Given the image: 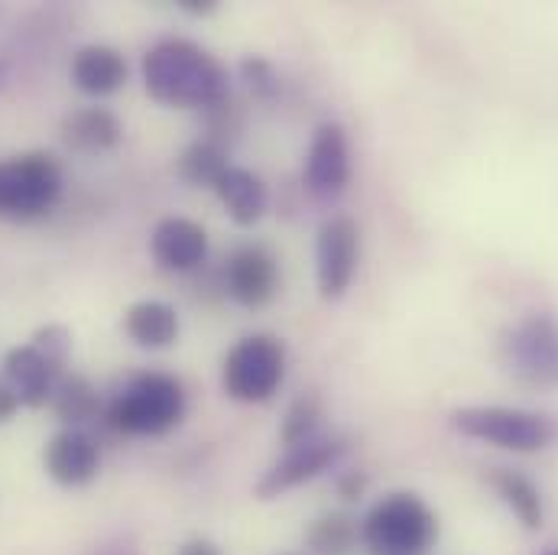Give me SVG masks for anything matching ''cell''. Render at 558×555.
Listing matches in <instances>:
<instances>
[{"label": "cell", "mask_w": 558, "mask_h": 555, "mask_svg": "<svg viewBox=\"0 0 558 555\" xmlns=\"http://www.w3.org/2000/svg\"><path fill=\"white\" fill-rule=\"evenodd\" d=\"M143 88L156 105L179 111H211L231 98L228 65L192 39H159L140 62Z\"/></svg>", "instance_id": "obj_1"}, {"label": "cell", "mask_w": 558, "mask_h": 555, "mask_svg": "<svg viewBox=\"0 0 558 555\" xmlns=\"http://www.w3.org/2000/svg\"><path fill=\"white\" fill-rule=\"evenodd\" d=\"M189 397L179 377L166 371L131 374L105 403L101 425L124 438H159L182 425Z\"/></svg>", "instance_id": "obj_2"}, {"label": "cell", "mask_w": 558, "mask_h": 555, "mask_svg": "<svg viewBox=\"0 0 558 555\" xmlns=\"http://www.w3.org/2000/svg\"><path fill=\"white\" fill-rule=\"evenodd\" d=\"M504 374L533 394L558 390V315L536 309L510 322L497 338Z\"/></svg>", "instance_id": "obj_3"}, {"label": "cell", "mask_w": 558, "mask_h": 555, "mask_svg": "<svg viewBox=\"0 0 558 555\" xmlns=\"http://www.w3.org/2000/svg\"><path fill=\"white\" fill-rule=\"evenodd\" d=\"M438 543V514L413 491L380 497L361 520V546L371 555H425Z\"/></svg>", "instance_id": "obj_4"}, {"label": "cell", "mask_w": 558, "mask_h": 555, "mask_svg": "<svg viewBox=\"0 0 558 555\" xmlns=\"http://www.w3.org/2000/svg\"><path fill=\"white\" fill-rule=\"evenodd\" d=\"M65 189L59 156L46 149H26L0 159V221H39L46 218Z\"/></svg>", "instance_id": "obj_5"}, {"label": "cell", "mask_w": 558, "mask_h": 555, "mask_svg": "<svg viewBox=\"0 0 558 555\" xmlns=\"http://www.w3.org/2000/svg\"><path fill=\"white\" fill-rule=\"evenodd\" d=\"M448 425L471 442H484L513 455L546 451L558 438L556 419L520 407H458L451 410Z\"/></svg>", "instance_id": "obj_6"}, {"label": "cell", "mask_w": 558, "mask_h": 555, "mask_svg": "<svg viewBox=\"0 0 558 555\" xmlns=\"http://www.w3.org/2000/svg\"><path fill=\"white\" fill-rule=\"evenodd\" d=\"M286 341L270 331H254L234 341L221 361V390L228 400L244 407L270 403L286 381Z\"/></svg>", "instance_id": "obj_7"}, {"label": "cell", "mask_w": 558, "mask_h": 555, "mask_svg": "<svg viewBox=\"0 0 558 555\" xmlns=\"http://www.w3.org/2000/svg\"><path fill=\"white\" fill-rule=\"evenodd\" d=\"M361 270V228L351 215H331L315 231V289L325 302H341Z\"/></svg>", "instance_id": "obj_8"}, {"label": "cell", "mask_w": 558, "mask_h": 555, "mask_svg": "<svg viewBox=\"0 0 558 555\" xmlns=\"http://www.w3.org/2000/svg\"><path fill=\"white\" fill-rule=\"evenodd\" d=\"M354 176V159H351V140L348 131L338 121H322L305 149L302 162V189L315 202H335L348 192Z\"/></svg>", "instance_id": "obj_9"}, {"label": "cell", "mask_w": 558, "mask_h": 555, "mask_svg": "<svg viewBox=\"0 0 558 555\" xmlns=\"http://www.w3.org/2000/svg\"><path fill=\"white\" fill-rule=\"evenodd\" d=\"M344 451H348V442L341 435H328V432H322L302 445L282 448L279 461L270 464V471H264V478L254 487L257 500H277L282 494L322 478L344 458Z\"/></svg>", "instance_id": "obj_10"}, {"label": "cell", "mask_w": 558, "mask_h": 555, "mask_svg": "<svg viewBox=\"0 0 558 555\" xmlns=\"http://www.w3.org/2000/svg\"><path fill=\"white\" fill-rule=\"evenodd\" d=\"M221 295L241 309H267L279 295L282 274L277 254L264 244H241L225 257L221 267Z\"/></svg>", "instance_id": "obj_11"}, {"label": "cell", "mask_w": 558, "mask_h": 555, "mask_svg": "<svg viewBox=\"0 0 558 555\" xmlns=\"http://www.w3.org/2000/svg\"><path fill=\"white\" fill-rule=\"evenodd\" d=\"M208 254H211V238L192 218L169 215L159 218L149 231V257L166 274H179V277L198 274L208 264Z\"/></svg>", "instance_id": "obj_12"}, {"label": "cell", "mask_w": 558, "mask_h": 555, "mask_svg": "<svg viewBox=\"0 0 558 555\" xmlns=\"http://www.w3.org/2000/svg\"><path fill=\"white\" fill-rule=\"evenodd\" d=\"M43 468L59 487H85L101 471V442L88 429H59L43 448Z\"/></svg>", "instance_id": "obj_13"}, {"label": "cell", "mask_w": 558, "mask_h": 555, "mask_svg": "<svg viewBox=\"0 0 558 555\" xmlns=\"http://www.w3.org/2000/svg\"><path fill=\"white\" fill-rule=\"evenodd\" d=\"M69 72H72V85L82 95L108 98V95H114V92H121L128 85L131 65H128L121 49H114L108 43H88V46L75 49Z\"/></svg>", "instance_id": "obj_14"}, {"label": "cell", "mask_w": 558, "mask_h": 555, "mask_svg": "<svg viewBox=\"0 0 558 555\" xmlns=\"http://www.w3.org/2000/svg\"><path fill=\"white\" fill-rule=\"evenodd\" d=\"M0 367H3L7 387L16 394V400H20L23 410H43V407H49L59 374L46 364V358L29 341L7 348Z\"/></svg>", "instance_id": "obj_15"}, {"label": "cell", "mask_w": 558, "mask_h": 555, "mask_svg": "<svg viewBox=\"0 0 558 555\" xmlns=\"http://www.w3.org/2000/svg\"><path fill=\"white\" fill-rule=\"evenodd\" d=\"M59 137L72 153H111L124 140V124L111 108L101 105H82L62 114L59 121Z\"/></svg>", "instance_id": "obj_16"}, {"label": "cell", "mask_w": 558, "mask_h": 555, "mask_svg": "<svg viewBox=\"0 0 558 555\" xmlns=\"http://www.w3.org/2000/svg\"><path fill=\"white\" fill-rule=\"evenodd\" d=\"M211 192L218 195V202L225 205L228 218L238 228H254L270 212V189H267V182L254 169H244V166L231 162L221 172V179L215 182Z\"/></svg>", "instance_id": "obj_17"}, {"label": "cell", "mask_w": 558, "mask_h": 555, "mask_svg": "<svg viewBox=\"0 0 558 555\" xmlns=\"http://www.w3.org/2000/svg\"><path fill=\"white\" fill-rule=\"evenodd\" d=\"M124 335L146 351H166L182 335V318L172 302L162 299H137L124 312Z\"/></svg>", "instance_id": "obj_18"}, {"label": "cell", "mask_w": 558, "mask_h": 555, "mask_svg": "<svg viewBox=\"0 0 558 555\" xmlns=\"http://www.w3.org/2000/svg\"><path fill=\"white\" fill-rule=\"evenodd\" d=\"M487 484L504 500V507L520 520L523 530L539 533L546 527V500L530 474H523L517 468H490Z\"/></svg>", "instance_id": "obj_19"}, {"label": "cell", "mask_w": 558, "mask_h": 555, "mask_svg": "<svg viewBox=\"0 0 558 555\" xmlns=\"http://www.w3.org/2000/svg\"><path fill=\"white\" fill-rule=\"evenodd\" d=\"M49 407L62 422V429H88L92 432V425L105 419V400H101L98 387L85 374H75V371H65L56 381Z\"/></svg>", "instance_id": "obj_20"}, {"label": "cell", "mask_w": 558, "mask_h": 555, "mask_svg": "<svg viewBox=\"0 0 558 555\" xmlns=\"http://www.w3.org/2000/svg\"><path fill=\"white\" fill-rule=\"evenodd\" d=\"M357 543H361V523L344 510L322 514L305 530V555H351Z\"/></svg>", "instance_id": "obj_21"}, {"label": "cell", "mask_w": 558, "mask_h": 555, "mask_svg": "<svg viewBox=\"0 0 558 555\" xmlns=\"http://www.w3.org/2000/svg\"><path fill=\"white\" fill-rule=\"evenodd\" d=\"M228 166H231L228 149L205 137L192 140V143L179 153V159H175L179 179H182L185 185H192V189H215V182L221 179V172H225Z\"/></svg>", "instance_id": "obj_22"}, {"label": "cell", "mask_w": 558, "mask_h": 555, "mask_svg": "<svg viewBox=\"0 0 558 555\" xmlns=\"http://www.w3.org/2000/svg\"><path fill=\"white\" fill-rule=\"evenodd\" d=\"M322 422H325V403L315 390H305L299 394L279 422V445L282 448H292V445H302L315 435H322Z\"/></svg>", "instance_id": "obj_23"}, {"label": "cell", "mask_w": 558, "mask_h": 555, "mask_svg": "<svg viewBox=\"0 0 558 555\" xmlns=\"http://www.w3.org/2000/svg\"><path fill=\"white\" fill-rule=\"evenodd\" d=\"M29 345L46 358V364H49L59 377L69 371V361H72V348H75V341H72V331H69L65 325H59V322L39 325V328L33 331Z\"/></svg>", "instance_id": "obj_24"}, {"label": "cell", "mask_w": 558, "mask_h": 555, "mask_svg": "<svg viewBox=\"0 0 558 555\" xmlns=\"http://www.w3.org/2000/svg\"><path fill=\"white\" fill-rule=\"evenodd\" d=\"M238 72H241V82L247 85V92L257 101L274 105L279 95H282V82H279L277 65L267 56H244L241 65H238Z\"/></svg>", "instance_id": "obj_25"}, {"label": "cell", "mask_w": 558, "mask_h": 555, "mask_svg": "<svg viewBox=\"0 0 558 555\" xmlns=\"http://www.w3.org/2000/svg\"><path fill=\"white\" fill-rule=\"evenodd\" d=\"M205 121H208V134H205V140H211V143H218V146H225V149H228L231 140H238L241 137V131H244V114H241V108L234 105V98H228L225 105L205 111Z\"/></svg>", "instance_id": "obj_26"}, {"label": "cell", "mask_w": 558, "mask_h": 555, "mask_svg": "<svg viewBox=\"0 0 558 555\" xmlns=\"http://www.w3.org/2000/svg\"><path fill=\"white\" fill-rule=\"evenodd\" d=\"M367 487H371V474H367V471H361V468L341 471V474H338V481H335L338 497H341V500H348V504L361 500V497L367 494Z\"/></svg>", "instance_id": "obj_27"}, {"label": "cell", "mask_w": 558, "mask_h": 555, "mask_svg": "<svg viewBox=\"0 0 558 555\" xmlns=\"http://www.w3.org/2000/svg\"><path fill=\"white\" fill-rule=\"evenodd\" d=\"M92 555H143V553H140V546L134 536H111V540H105L101 546H95Z\"/></svg>", "instance_id": "obj_28"}, {"label": "cell", "mask_w": 558, "mask_h": 555, "mask_svg": "<svg viewBox=\"0 0 558 555\" xmlns=\"http://www.w3.org/2000/svg\"><path fill=\"white\" fill-rule=\"evenodd\" d=\"M23 407H20V400H16V394L7 387V381L0 377V425H10L16 413H20Z\"/></svg>", "instance_id": "obj_29"}, {"label": "cell", "mask_w": 558, "mask_h": 555, "mask_svg": "<svg viewBox=\"0 0 558 555\" xmlns=\"http://www.w3.org/2000/svg\"><path fill=\"white\" fill-rule=\"evenodd\" d=\"M175 555H225L221 553V546L215 543V540H208V536H192V540H185Z\"/></svg>", "instance_id": "obj_30"}, {"label": "cell", "mask_w": 558, "mask_h": 555, "mask_svg": "<svg viewBox=\"0 0 558 555\" xmlns=\"http://www.w3.org/2000/svg\"><path fill=\"white\" fill-rule=\"evenodd\" d=\"M175 7L189 16H211V13H218L221 3L218 0H175Z\"/></svg>", "instance_id": "obj_31"}, {"label": "cell", "mask_w": 558, "mask_h": 555, "mask_svg": "<svg viewBox=\"0 0 558 555\" xmlns=\"http://www.w3.org/2000/svg\"><path fill=\"white\" fill-rule=\"evenodd\" d=\"M10 82H13V62L7 56H0V95L10 88Z\"/></svg>", "instance_id": "obj_32"}, {"label": "cell", "mask_w": 558, "mask_h": 555, "mask_svg": "<svg viewBox=\"0 0 558 555\" xmlns=\"http://www.w3.org/2000/svg\"><path fill=\"white\" fill-rule=\"evenodd\" d=\"M543 555H558V546H553V550H546V553Z\"/></svg>", "instance_id": "obj_33"}, {"label": "cell", "mask_w": 558, "mask_h": 555, "mask_svg": "<svg viewBox=\"0 0 558 555\" xmlns=\"http://www.w3.org/2000/svg\"><path fill=\"white\" fill-rule=\"evenodd\" d=\"M282 555H305V553H282Z\"/></svg>", "instance_id": "obj_34"}]
</instances>
